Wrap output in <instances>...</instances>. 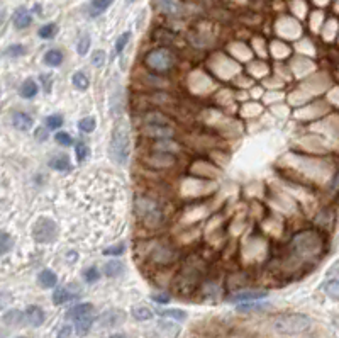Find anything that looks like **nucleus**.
Masks as SVG:
<instances>
[{
	"instance_id": "9d476101",
	"label": "nucleus",
	"mask_w": 339,
	"mask_h": 338,
	"mask_svg": "<svg viewBox=\"0 0 339 338\" xmlns=\"http://www.w3.org/2000/svg\"><path fill=\"white\" fill-rule=\"evenodd\" d=\"M124 320H126V313H122L121 309H110V311H105L98 318V325H100V328H109V327L112 328V327H119Z\"/></svg>"
},
{
	"instance_id": "393cba45",
	"label": "nucleus",
	"mask_w": 339,
	"mask_h": 338,
	"mask_svg": "<svg viewBox=\"0 0 339 338\" xmlns=\"http://www.w3.org/2000/svg\"><path fill=\"white\" fill-rule=\"evenodd\" d=\"M12 246H14V240L9 233L0 231V255H5L7 252H10Z\"/></svg>"
},
{
	"instance_id": "39448f33",
	"label": "nucleus",
	"mask_w": 339,
	"mask_h": 338,
	"mask_svg": "<svg viewBox=\"0 0 339 338\" xmlns=\"http://www.w3.org/2000/svg\"><path fill=\"white\" fill-rule=\"evenodd\" d=\"M145 63L147 68L153 71H168L175 66L177 58L168 48H158V50H153L146 55Z\"/></svg>"
},
{
	"instance_id": "49530a36",
	"label": "nucleus",
	"mask_w": 339,
	"mask_h": 338,
	"mask_svg": "<svg viewBox=\"0 0 339 338\" xmlns=\"http://www.w3.org/2000/svg\"><path fill=\"white\" fill-rule=\"evenodd\" d=\"M328 292L334 297V299L338 297V282L336 281H333L331 284H328Z\"/></svg>"
},
{
	"instance_id": "2eb2a0df",
	"label": "nucleus",
	"mask_w": 339,
	"mask_h": 338,
	"mask_svg": "<svg viewBox=\"0 0 339 338\" xmlns=\"http://www.w3.org/2000/svg\"><path fill=\"white\" fill-rule=\"evenodd\" d=\"M143 121H145V124H158V126H173L171 124V121L168 117L165 116V114L158 113V111H149V113L145 114V117H143Z\"/></svg>"
},
{
	"instance_id": "f257e3e1",
	"label": "nucleus",
	"mask_w": 339,
	"mask_h": 338,
	"mask_svg": "<svg viewBox=\"0 0 339 338\" xmlns=\"http://www.w3.org/2000/svg\"><path fill=\"white\" fill-rule=\"evenodd\" d=\"M322 248H324L322 236L314 229H305V231L295 234L290 243V250L298 260H310V258L321 255Z\"/></svg>"
},
{
	"instance_id": "7ed1b4c3",
	"label": "nucleus",
	"mask_w": 339,
	"mask_h": 338,
	"mask_svg": "<svg viewBox=\"0 0 339 338\" xmlns=\"http://www.w3.org/2000/svg\"><path fill=\"white\" fill-rule=\"evenodd\" d=\"M134 208H136V216H138V220L141 221L143 225H146L147 228H158V226L163 223L165 214H163V209L156 199L139 196V197H136Z\"/></svg>"
},
{
	"instance_id": "cd10ccee",
	"label": "nucleus",
	"mask_w": 339,
	"mask_h": 338,
	"mask_svg": "<svg viewBox=\"0 0 339 338\" xmlns=\"http://www.w3.org/2000/svg\"><path fill=\"white\" fill-rule=\"evenodd\" d=\"M73 85L77 87L78 90H87L90 85V82L83 71H77V73L73 75Z\"/></svg>"
},
{
	"instance_id": "a211bd4d",
	"label": "nucleus",
	"mask_w": 339,
	"mask_h": 338,
	"mask_svg": "<svg viewBox=\"0 0 339 338\" xmlns=\"http://www.w3.org/2000/svg\"><path fill=\"white\" fill-rule=\"evenodd\" d=\"M77 296H78V292H71L70 287H59L53 292V303L54 304H63V303H66V301L73 299V297H77Z\"/></svg>"
},
{
	"instance_id": "3c124183",
	"label": "nucleus",
	"mask_w": 339,
	"mask_h": 338,
	"mask_svg": "<svg viewBox=\"0 0 339 338\" xmlns=\"http://www.w3.org/2000/svg\"><path fill=\"white\" fill-rule=\"evenodd\" d=\"M2 22H3V12L0 10V24H2Z\"/></svg>"
},
{
	"instance_id": "603ef678",
	"label": "nucleus",
	"mask_w": 339,
	"mask_h": 338,
	"mask_svg": "<svg viewBox=\"0 0 339 338\" xmlns=\"http://www.w3.org/2000/svg\"><path fill=\"white\" fill-rule=\"evenodd\" d=\"M194 338H210V337H203V335H195Z\"/></svg>"
},
{
	"instance_id": "c85d7f7f",
	"label": "nucleus",
	"mask_w": 339,
	"mask_h": 338,
	"mask_svg": "<svg viewBox=\"0 0 339 338\" xmlns=\"http://www.w3.org/2000/svg\"><path fill=\"white\" fill-rule=\"evenodd\" d=\"M49 167L54 170H68L70 169V160H68V157H65V155L54 157L53 160L49 162Z\"/></svg>"
},
{
	"instance_id": "bb28decb",
	"label": "nucleus",
	"mask_w": 339,
	"mask_h": 338,
	"mask_svg": "<svg viewBox=\"0 0 339 338\" xmlns=\"http://www.w3.org/2000/svg\"><path fill=\"white\" fill-rule=\"evenodd\" d=\"M122 267L124 265L121 264V262L114 260V262H109V264L105 265V276L107 277H117L122 274Z\"/></svg>"
},
{
	"instance_id": "5fc2aeb1",
	"label": "nucleus",
	"mask_w": 339,
	"mask_h": 338,
	"mask_svg": "<svg viewBox=\"0 0 339 338\" xmlns=\"http://www.w3.org/2000/svg\"><path fill=\"white\" fill-rule=\"evenodd\" d=\"M19 338H22V337H19Z\"/></svg>"
},
{
	"instance_id": "37998d69",
	"label": "nucleus",
	"mask_w": 339,
	"mask_h": 338,
	"mask_svg": "<svg viewBox=\"0 0 339 338\" xmlns=\"http://www.w3.org/2000/svg\"><path fill=\"white\" fill-rule=\"evenodd\" d=\"M103 61H105V53H103V51H100V50L95 51L94 56H92V63H94L95 66H102Z\"/></svg>"
},
{
	"instance_id": "58836bf2",
	"label": "nucleus",
	"mask_w": 339,
	"mask_h": 338,
	"mask_svg": "<svg viewBox=\"0 0 339 338\" xmlns=\"http://www.w3.org/2000/svg\"><path fill=\"white\" fill-rule=\"evenodd\" d=\"M56 141L59 143V145H63V146L73 145V138H71L68 133H65V131H59V133H56Z\"/></svg>"
},
{
	"instance_id": "ddd939ff",
	"label": "nucleus",
	"mask_w": 339,
	"mask_h": 338,
	"mask_svg": "<svg viewBox=\"0 0 339 338\" xmlns=\"http://www.w3.org/2000/svg\"><path fill=\"white\" fill-rule=\"evenodd\" d=\"M12 124L15 126V129L19 131H29L33 128V117L26 113H14L12 114Z\"/></svg>"
},
{
	"instance_id": "2f4dec72",
	"label": "nucleus",
	"mask_w": 339,
	"mask_h": 338,
	"mask_svg": "<svg viewBox=\"0 0 339 338\" xmlns=\"http://www.w3.org/2000/svg\"><path fill=\"white\" fill-rule=\"evenodd\" d=\"M159 315L161 316H166V318H173V320H185L187 315L185 311H182V309H159Z\"/></svg>"
},
{
	"instance_id": "f3484780",
	"label": "nucleus",
	"mask_w": 339,
	"mask_h": 338,
	"mask_svg": "<svg viewBox=\"0 0 339 338\" xmlns=\"http://www.w3.org/2000/svg\"><path fill=\"white\" fill-rule=\"evenodd\" d=\"M92 325H94V318H92L90 315H83V316L75 318V330H77V333L80 337L87 335V333L90 332Z\"/></svg>"
},
{
	"instance_id": "ea45409f",
	"label": "nucleus",
	"mask_w": 339,
	"mask_h": 338,
	"mask_svg": "<svg viewBox=\"0 0 339 338\" xmlns=\"http://www.w3.org/2000/svg\"><path fill=\"white\" fill-rule=\"evenodd\" d=\"M124 250H126V246L122 243H119L115 246H109V248L103 250V255H122V253H124Z\"/></svg>"
},
{
	"instance_id": "a878e982",
	"label": "nucleus",
	"mask_w": 339,
	"mask_h": 338,
	"mask_svg": "<svg viewBox=\"0 0 339 338\" xmlns=\"http://www.w3.org/2000/svg\"><path fill=\"white\" fill-rule=\"evenodd\" d=\"M133 316L138 321H147V320H151V318H153V311L145 308V306H138V308L133 309Z\"/></svg>"
},
{
	"instance_id": "864d4df0",
	"label": "nucleus",
	"mask_w": 339,
	"mask_h": 338,
	"mask_svg": "<svg viewBox=\"0 0 339 338\" xmlns=\"http://www.w3.org/2000/svg\"><path fill=\"white\" fill-rule=\"evenodd\" d=\"M127 2H134V0H127Z\"/></svg>"
},
{
	"instance_id": "f8f14e48",
	"label": "nucleus",
	"mask_w": 339,
	"mask_h": 338,
	"mask_svg": "<svg viewBox=\"0 0 339 338\" xmlns=\"http://www.w3.org/2000/svg\"><path fill=\"white\" fill-rule=\"evenodd\" d=\"M158 9L166 15H180L182 14V2L180 0H156Z\"/></svg>"
},
{
	"instance_id": "09e8293b",
	"label": "nucleus",
	"mask_w": 339,
	"mask_h": 338,
	"mask_svg": "<svg viewBox=\"0 0 339 338\" xmlns=\"http://www.w3.org/2000/svg\"><path fill=\"white\" fill-rule=\"evenodd\" d=\"M48 138V133L45 129H39V133H38V140H46Z\"/></svg>"
},
{
	"instance_id": "4be33fe9",
	"label": "nucleus",
	"mask_w": 339,
	"mask_h": 338,
	"mask_svg": "<svg viewBox=\"0 0 339 338\" xmlns=\"http://www.w3.org/2000/svg\"><path fill=\"white\" fill-rule=\"evenodd\" d=\"M114 0H92L90 2V15H100L102 12H105L110 7Z\"/></svg>"
},
{
	"instance_id": "6e6552de",
	"label": "nucleus",
	"mask_w": 339,
	"mask_h": 338,
	"mask_svg": "<svg viewBox=\"0 0 339 338\" xmlns=\"http://www.w3.org/2000/svg\"><path fill=\"white\" fill-rule=\"evenodd\" d=\"M34 238L38 241H45V243H51L56 238V225L54 221L43 218L38 221V225L34 226Z\"/></svg>"
},
{
	"instance_id": "4468645a",
	"label": "nucleus",
	"mask_w": 339,
	"mask_h": 338,
	"mask_svg": "<svg viewBox=\"0 0 339 338\" xmlns=\"http://www.w3.org/2000/svg\"><path fill=\"white\" fill-rule=\"evenodd\" d=\"M31 22H33V17H31L29 10H27L26 7H19V9L14 12V26L17 27V29H26V27L31 26Z\"/></svg>"
},
{
	"instance_id": "aec40b11",
	"label": "nucleus",
	"mask_w": 339,
	"mask_h": 338,
	"mask_svg": "<svg viewBox=\"0 0 339 338\" xmlns=\"http://www.w3.org/2000/svg\"><path fill=\"white\" fill-rule=\"evenodd\" d=\"M39 285L41 287H45V289H51V287H54L56 285V282H58V277H56V274L54 272H51V270H43L41 274H39Z\"/></svg>"
},
{
	"instance_id": "20e7f679",
	"label": "nucleus",
	"mask_w": 339,
	"mask_h": 338,
	"mask_svg": "<svg viewBox=\"0 0 339 338\" xmlns=\"http://www.w3.org/2000/svg\"><path fill=\"white\" fill-rule=\"evenodd\" d=\"M110 157L115 164L124 165L129 157V134H127L126 122H117L112 131V140H110Z\"/></svg>"
},
{
	"instance_id": "9b49d317",
	"label": "nucleus",
	"mask_w": 339,
	"mask_h": 338,
	"mask_svg": "<svg viewBox=\"0 0 339 338\" xmlns=\"http://www.w3.org/2000/svg\"><path fill=\"white\" fill-rule=\"evenodd\" d=\"M24 318H26V321L31 327H41L43 321H45V311L39 306H29L26 309V313H24Z\"/></svg>"
},
{
	"instance_id": "b1692460",
	"label": "nucleus",
	"mask_w": 339,
	"mask_h": 338,
	"mask_svg": "<svg viewBox=\"0 0 339 338\" xmlns=\"http://www.w3.org/2000/svg\"><path fill=\"white\" fill-rule=\"evenodd\" d=\"M45 63H48L49 66H58L63 63V53L59 50H49L45 55Z\"/></svg>"
},
{
	"instance_id": "c756f323",
	"label": "nucleus",
	"mask_w": 339,
	"mask_h": 338,
	"mask_svg": "<svg viewBox=\"0 0 339 338\" xmlns=\"http://www.w3.org/2000/svg\"><path fill=\"white\" fill-rule=\"evenodd\" d=\"M154 150L156 152H161V153H165V152H177L178 150V145L177 143H173V141H170V140H159L156 145H154Z\"/></svg>"
},
{
	"instance_id": "412c9836",
	"label": "nucleus",
	"mask_w": 339,
	"mask_h": 338,
	"mask_svg": "<svg viewBox=\"0 0 339 338\" xmlns=\"http://www.w3.org/2000/svg\"><path fill=\"white\" fill-rule=\"evenodd\" d=\"M24 321V313L19 309H10L3 315V323L9 325V327H17Z\"/></svg>"
},
{
	"instance_id": "de8ad7c7",
	"label": "nucleus",
	"mask_w": 339,
	"mask_h": 338,
	"mask_svg": "<svg viewBox=\"0 0 339 338\" xmlns=\"http://www.w3.org/2000/svg\"><path fill=\"white\" fill-rule=\"evenodd\" d=\"M153 299L156 301V303H168L170 297L166 296V294H161V296H153Z\"/></svg>"
},
{
	"instance_id": "72a5a7b5",
	"label": "nucleus",
	"mask_w": 339,
	"mask_h": 338,
	"mask_svg": "<svg viewBox=\"0 0 339 338\" xmlns=\"http://www.w3.org/2000/svg\"><path fill=\"white\" fill-rule=\"evenodd\" d=\"M78 128L83 131V133H92L95 129V119L94 117H83L82 121L78 122Z\"/></svg>"
},
{
	"instance_id": "1a4fd4ad",
	"label": "nucleus",
	"mask_w": 339,
	"mask_h": 338,
	"mask_svg": "<svg viewBox=\"0 0 339 338\" xmlns=\"http://www.w3.org/2000/svg\"><path fill=\"white\" fill-rule=\"evenodd\" d=\"M143 134H146L149 138H158V140H170V138H173L175 129L173 126L145 124L143 126Z\"/></svg>"
},
{
	"instance_id": "4c0bfd02",
	"label": "nucleus",
	"mask_w": 339,
	"mask_h": 338,
	"mask_svg": "<svg viewBox=\"0 0 339 338\" xmlns=\"http://www.w3.org/2000/svg\"><path fill=\"white\" fill-rule=\"evenodd\" d=\"M75 152H77V158L80 162H83L87 157H89V146L85 145V143H78L77 146H75Z\"/></svg>"
},
{
	"instance_id": "473e14b6",
	"label": "nucleus",
	"mask_w": 339,
	"mask_h": 338,
	"mask_svg": "<svg viewBox=\"0 0 339 338\" xmlns=\"http://www.w3.org/2000/svg\"><path fill=\"white\" fill-rule=\"evenodd\" d=\"M26 53V48L22 45H12L5 50V56H10V58H15V56H22V55Z\"/></svg>"
},
{
	"instance_id": "dca6fc26",
	"label": "nucleus",
	"mask_w": 339,
	"mask_h": 338,
	"mask_svg": "<svg viewBox=\"0 0 339 338\" xmlns=\"http://www.w3.org/2000/svg\"><path fill=\"white\" fill-rule=\"evenodd\" d=\"M263 297H266V292L263 291H242L231 296V301H234V303H246V301L263 299Z\"/></svg>"
},
{
	"instance_id": "f704fd0d",
	"label": "nucleus",
	"mask_w": 339,
	"mask_h": 338,
	"mask_svg": "<svg viewBox=\"0 0 339 338\" xmlns=\"http://www.w3.org/2000/svg\"><path fill=\"white\" fill-rule=\"evenodd\" d=\"M46 124L49 129H58L63 126V117L59 116V114H53V116H49L46 119Z\"/></svg>"
},
{
	"instance_id": "a18cd8bd",
	"label": "nucleus",
	"mask_w": 339,
	"mask_h": 338,
	"mask_svg": "<svg viewBox=\"0 0 339 338\" xmlns=\"http://www.w3.org/2000/svg\"><path fill=\"white\" fill-rule=\"evenodd\" d=\"M261 308H265V306H261V304H249L248 301H246L244 304H241L239 306V311H251V309H261Z\"/></svg>"
},
{
	"instance_id": "c03bdc74",
	"label": "nucleus",
	"mask_w": 339,
	"mask_h": 338,
	"mask_svg": "<svg viewBox=\"0 0 339 338\" xmlns=\"http://www.w3.org/2000/svg\"><path fill=\"white\" fill-rule=\"evenodd\" d=\"M71 333H73V328L70 327V325H65V327L59 328L58 332V338H70Z\"/></svg>"
},
{
	"instance_id": "79ce46f5",
	"label": "nucleus",
	"mask_w": 339,
	"mask_h": 338,
	"mask_svg": "<svg viewBox=\"0 0 339 338\" xmlns=\"http://www.w3.org/2000/svg\"><path fill=\"white\" fill-rule=\"evenodd\" d=\"M10 303H12V294L0 291V311H2V309H5Z\"/></svg>"
},
{
	"instance_id": "e433bc0d",
	"label": "nucleus",
	"mask_w": 339,
	"mask_h": 338,
	"mask_svg": "<svg viewBox=\"0 0 339 338\" xmlns=\"http://www.w3.org/2000/svg\"><path fill=\"white\" fill-rule=\"evenodd\" d=\"M129 38H131V33H124L122 36H119V39H117V43H115V53H122V50L126 48L127 45V41H129Z\"/></svg>"
},
{
	"instance_id": "f03ea898",
	"label": "nucleus",
	"mask_w": 339,
	"mask_h": 338,
	"mask_svg": "<svg viewBox=\"0 0 339 338\" xmlns=\"http://www.w3.org/2000/svg\"><path fill=\"white\" fill-rule=\"evenodd\" d=\"M310 323H312L310 318L302 313H282L273 318L271 328L280 335H298V333L307 332L310 328Z\"/></svg>"
},
{
	"instance_id": "0eeeda50",
	"label": "nucleus",
	"mask_w": 339,
	"mask_h": 338,
	"mask_svg": "<svg viewBox=\"0 0 339 338\" xmlns=\"http://www.w3.org/2000/svg\"><path fill=\"white\" fill-rule=\"evenodd\" d=\"M149 258L158 265H170L177 260V250L168 243H159L153 248Z\"/></svg>"
},
{
	"instance_id": "a19ab883",
	"label": "nucleus",
	"mask_w": 339,
	"mask_h": 338,
	"mask_svg": "<svg viewBox=\"0 0 339 338\" xmlns=\"http://www.w3.org/2000/svg\"><path fill=\"white\" fill-rule=\"evenodd\" d=\"M83 276H85V281L87 282H95V281H98V277H100V274H98V270H97V267H90V269H87L85 270V274H83Z\"/></svg>"
},
{
	"instance_id": "6ab92c4d",
	"label": "nucleus",
	"mask_w": 339,
	"mask_h": 338,
	"mask_svg": "<svg viewBox=\"0 0 339 338\" xmlns=\"http://www.w3.org/2000/svg\"><path fill=\"white\" fill-rule=\"evenodd\" d=\"M38 83H36L33 78H27V80L22 82L21 89H19V94L24 99H33L36 94H38Z\"/></svg>"
},
{
	"instance_id": "c9c22d12",
	"label": "nucleus",
	"mask_w": 339,
	"mask_h": 338,
	"mask_svg": "<svg viewBox=\"0 0 339 338\" xmlns=\"http://www.w3.org/2000/svg\"><path fill=\"white\" fill-rule=\"evenodd\" d=\"M89 48H90V38L89 36H83V38H80V41H78V46H77V50H78V55H87V51H89Z\"/></svg>"
},
{
	"instance_id": "5701e85b",
	"label": "nucleus",
	"mask_w": 339,
	"mask_h": 338,
	"mask_svg": "<svg viewBox=\"0 0 339 338\" xmlns=\"http://www.w3.org/2000/svg\"><path fill=\"white\" fill-rule=\"evenodd\" d=\"M94 311V306L90 303H83V304H77L68 311V318H78L83 315H90Z\"/></svg>"
},
{
	"instance_id": "8fccbe9b",
	"label": "nucleus",
	"mask_w": 339,
	"mask_h": 338,
	"mask_svg": "<svg viewBox=\"0 0 339 338\" xmlns=\"http://www.w3.org/2000/svg\"><path fill=\"white\" fill-rule=\"evenodd\" d=\"M109 338H126L124 335H112V337H109Z\"/></svg>"
},
{
	"instance_id": "423d86ee",
	"label": "nucleus",
	"mask_w": 339,
	"mask_h": 338,
	"mask_svg": "<svg viewBox=\"0 0 339 338\" xmlns=\"http://www.w3.org/2000/svg\"><path fill=\"white\" fill-rule=\"evenodd\" d=\"M198 281H200V274L195 269H183L182 274L177 277L175 282V289L180 294H192L197 287Z\"/></svg>"
},
{
	"instance_id": "7c9ffc66",
	"label": "nucleus",
	"mask_w": 339,
	"mask_h": 338,
	"mask_svg": "<svg viewBox=\"0 0 339 338\" xmlns=\"http://www.w3.org/2000/svg\"><path fill=\"white\" fill-rule=\"evenodd\" d=\"M56 31H58L56 24H53V22L45 24V26H43L41 29H39V38H43V39H51L54 34H56Z\"/></svg>"
}]
</instances>
